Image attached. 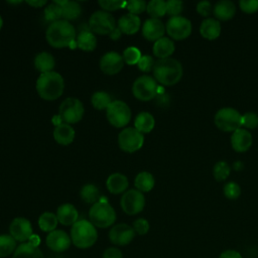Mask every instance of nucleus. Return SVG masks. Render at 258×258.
I'll return each instance as SVG.
<instances>
[{"mask_svg":"<svg viewBox=\"0 0 258 258\" xmlns=\"http://www.w3.org/2000/svg\"><path fill=\"white\" fill-rule=\"evenodd\" d=\"M45 37L47 42L55 48L73 47V44H76V29L69 21L60 19L49 24L46 29Z\"/></svg>","mask_w":258,"mask_h":258,"instance_id":"1","label":"nucleus"},{"mask_svg":"<svg viewBox=\"0 0 258 258\" xmlns=\"http://www.w3.org/2000/svg\"><path fill=\"white\" fill-rule=\"evenodd\" d=\"M153 76L158 83L172 86L181 79L182 66L179 60L172 57L158 59L153 67Z\"/></svg>","mask_w":258,"mask_h":258,"instance_id":"2","label":"nucleus"},{"mask_svg":"<svg viewBox=\"0 0 258 258\" xmlns=\"http://www.w3.org/2000/svg\"><path fill=\"white\" fill-rule=\"evenodd\" d=\"M64 89L62 77L55 72L41 74L36 81V91L40 98L46 101L58 99Z\"/></svg>","mask_w":258,"mask_h":258,"instance_id":"3","label":"nucleus"},{"mask_svg":"<svg viewBox=\"0 0 258 258\" xmlns=\"http://www.w3.org/2000/svg\"><path fill=\"white\" fill-rule=\"evenodd\" d=\"M71 239L76 247L80 249H88L92 247L98 239L96 227L87 220L77 221L72 226Z\"/></svg>","mask_w":258,"mask_h":258,"instance_id":"4","label":"nucleus"},{"mask_svg":"<svg viewBox=\"0 0 258 258\" xmlns=\"http://www.w3.org/2000/svg\"><path fill=\"white\" fill-rule=\"evenodd\" d=\"M90 222L99 228H108L112 226L116 221V213L113 207L103 201H99L94 204L89 211Z\"/></svg>","mask_w":258,"mask_h":258,"instance_id":"5","label":"nucleus"},{"mask_svg":"<svg viewBox=\"0 0 258 258\" xmlns=\"http://www.w3.org/2000/svg\"><path fill=\"white\" fill-rule=\"evenodd\" d=\"M215 124L222 131L234 132L241 128L242 115L234 108L225 107L216 113Z\"/></svg>","mask_w":258,"mask_h":258,"instance_id":"6","label":"nucleus"},{"mask_svg":"<svg viewBox=\"0 0 258 258\" xmlns=\"http://www.w3.org/2000/svg\"><path fill=\"white\" fill-rule=\"evenodd\" d=\"M106 116L111 125L117 128L124 127L131 119V110L123 101H113L106 110Z\"/></svg>","mask_w":258,"mask_h":258,"instance_id":"7","label":"nucleus"},{"mask_svg":"<svg viewBox=\"0 0 258 258\" xmlns=\"http://www.w3.org/2000/svg\"><path fill=\"white\" fill-rule=\"evenodd\" d=\"M115 24V18L107 11H96L89 19V29L100 35L110 34L116 28Z\"/></svg>","mask_w":258,"mask_h":258,"instance_id":"8","label":"nucleus"},{"mask_svg":"<svg viewBox=\"0 0 258 258\" xmlns=\"http://www.w3.org/2000/svg\"><path fill=\"white\" fill-rule=\"evenodd\" d=\"M158 92V86L155 79L144 75L135 80L132 86L134 97L140 101H149L153 99Z\"/></svg>","mask_w":258,"mask_h":258,"instance_id":"9","label":"nucleus"},{"mask_svg":"<svg viewBox=\"0 0 258 258\" xmlns=\"http://www.w3.org/2000/svg\"><path fill=\"white\" fill-rule=\"evenodd\" d=\"M85 113L82 102L77 98H67L59 107V117L67 124L78 123Z\"/></svg>","mask_w":258,"mask_h":258,"instance_id":"10","label":"nucleus"},{"mask_svg":"<svg viewBox=\"0 0 258 258\" xmlns=\"http://www.w3.org/2000/svg\"><path fill=\"white\" fill-rule=\"evenodd\" d=\"M144 143V136L137 129L129 127L123 129L118 135L119 147L125 152H135L139 150Z\"/></svg>","mask_w":258,"mask_h":258,"instance_id":"11","label":"nucleus"},{"mask_svg":"<svg viewBox=\"0 0 258 258\" xmlns=\"http://www.w3.org/2000/svg\"><path fill=\"white\" fill-rule=\"evenodd\" d=\"M165 29L170 37L176 40H181L190 34L191 22L189 19L180 15L172 16L167 20Z\"/></svg>","mask_w":258,"mask_h":258,"instance_id":"12","label":"nucleus"},{"mask_svg":"<svg viewBox=\"0 0 258 258\" xmlns=\"http://www.w3.org/2000/svg\"><path fill=\"white\" fill-rule=\"evenodd\" d=\"M120 205L127 215H136L143 210L145 206V198L138 189H129L122 196Z\"/></svg>","mask_w":258,"mask_h":258,"instance_id":"13","label":"nucleus"},{"mask_svg":"<svg viewBox=\"0 0 258 258\" xmlns=\"http://www.w3.org/2000/svg\"><path fill=\"white\" fill-rule=\"evenodd\" d=\"M135 237L133 227L127 224H117L111 228L109 232L110 241L117 246H126L132 242Z\"/></svg>","mask_w":258,"mask_h":258,"instance_id":"14","label":"nucleus"},{"mask_svg":"<svg viewBox=\"0 0 258 258\" xmlns=\"http://www.w3.org/2000/svg\"><path fill=\"white\" fill-rule=\"evenodd\" d=\"M10 235L18 242L26 243L33 235L31 223L25 218H15L9 226Z\"/></svg>","mask_w":258,"mask_h":258,"instance_id":"15","label":"nucleus"},{"mask_svg":"<svg viewBox=\"0 0 258 258\" xmlns=\"http://www.w3.org/2000/svg\"><path fill=\"white\" fill-rule=\"evenodd\" d=\"M124 66L123 56L118 52L110 51L105 53L100 60V69L106 75H116L118 74Z\"/></svg>","mask_w":258,"mask_h":258,"instance_id":"16","label":"nucleus"},{"mask_svg":"<svg viewBox=\"0 0 258 258\" xmlns=\"http://www.w3.org/2000/svg\"><path fill=\"white\" fill-rule=\"evenodd\" d=\"M45 242L50 250L54 252H63L70 248L72 239L64 231L54 230L47 235Z\"/></svg>","mask_w":258,"mask_h":258,"instance_id":"17","label":"nucleus"},{"mask_svg":"<svg viewBox=\"0 0 258 258\" xmlns=\"http://www.w3.org/2000/svg\"><path fill=\"white\" fill-rule=\"evenodd\" d=\"M164 32L165 26L163 22L158 18H149L144 22L142 26L143 36L150 41H156L163 37Z\"/></svg>","mask_w":258,"mask_h":258,"instance_id":"18","label":"nucleus"},{"mask_svg":"<svg viewBox=\"0 0 258 258\" xmlns=\"http://www.w3.org/2000/svg\"><path fill=\"white\" fill-rule=\"evenodd\" d=\"M231 144L233 149L238 152L247 151L252 145V135L248 130L239 128L233 132L231 136Z\"/></svg>","mask_w":258,"mask_h":258,"instance_id":"19","label":"nucleus"},{"mask_svg":"<svg viewBox=\"0 0 258 258\" xmlns=\"http://www.w3.org/2000/svg\"><path fill=\"white\" fill-rule=\"evenodd\" d=\"M141 25L139 16L131 13L122 15L118 20V28L122 33L125 34H135Z\"/></svg>","mask_w":258,"mask_h":258,"instance_id":"20","label":"nucleus"},{"mask_svg":"<svg viewBox=\"0 0 258 258\" xmlns=\"http://www.w3.org/2000/svg\"><path fill=\"white\" fill-rule=\"evenodd\" d=\"M78 211L72 204H63L58 207L56 218L63 226H73L78 221Z\"/></svg>","mask_w":258,"mask_h":258,"instance_id":"21","label":"nucleus"},{"mask_svg":"<svg viewBox=\"0 0 258 258\" xmlns=\"http://www.w3.org/2000/svg\"><path fill=\"white\" fill-rule=\"evenodd\" d=\"M54 140L60 145H69L74 141L75 130L67 123L58 124L53 130Z\"/></svg>","mask_w":258,"mask_h":258,"instance_id":"22","label":"nucleus"},{"mask_svg":"<svg viewBox=\"0 0 258 258\" xmlns=\"http://www.w3.org/2000/svg\"><path fill=\"white\" fill-rule=\"evenodd\" d=\"M174 42L168 37H161L153 44V54L159 59L169 57L174 51Z\"/></svg>","mask_w":258,"mask_h":258,"instance_id":"23","label":"nucleus"},{"mask_svg":"<svg viewBox=\"0 0 258 258\" xmlns=\"http://www.w3.org/2000/svg\"><path fill=\"white\" fill-rule=\"evenodd\" d=\"M200 32L202 36H204L207 39H210V40L215 39L221 33V24L215 18H211V17L206 18L201 23Z\"/></svg>","mask_w":258,"mask_h":258,"instance_id":"24","label":"nucleus"},{"mask_svg":"<svg viewBox=\"0 0 258 258\" xmlns=\"http://www.w3.org/2000/svg\"><path fill=\"white\" fill-rule=\"evenodd\" d=\"M213 11L218 19L229 20L235 15L236 7L231 0H221L215 4Z\"/></svg>","mask_w":258,"mask_h":258,"instance_id":"25","label":"nucleus"},{"mask_svg":"<svg viewBox=\"0 0 258 258\" xmlns=\"http://www.w3.org/2000/svg\"><path fill=\"white\" fill-rule=\"evenodd\" d=\"M128 184L129 182L127 177L122 173H113L107 178L106 181L108 190L114 195L124 192L125 189L128 187Z\"/></svg>","mask_w":258,"mask_h":258,"instance_id":"26","label":"nucleus"},{"mask_svg":"<svg viewBox=\"0 0 258 258\" xmlns=\"http://www.w3.org/2000/svg\"><path fill=\"white\" fill-rule=\"evenodd\" d=\"M54 3L58 4L61 7L62 11V18L63 20H75L78 17H80L82 13V7L81 5L76 1H54Z\"/></svg>","mask_w":258,"mask_h":258,"instance_id":"27","label":"nucleus"},{"mask_svg":"<svg viewBox=\"0 0 258 258\" xmlns=\"http://www.w3.org/2000/svg\"><path fill=\"white\" fill-rule=\"evenodd\" d=\"M77 46L85 51H92L97 46V38L91 30H82L76 40Z\"/></svg>","mask_w":258,"mask_h":258,"instance_id":"28","label":"nucleus"},{"mask_svg":"<svg viewBox=\"0 0 258 258\" xmlns=\"http://www.w3.org/2000/svg\"><path fill=\"white\" fill-rule=\"evenodd\" d=\"M12 258H44V256L38 247L26 242L17 246Z\"/></svg>","mask_w":258,"mask_h":258,"instance_id":"29","label":"nucleus"},{"mask_svg":"<svg viewBox=\"0 0 258 258\" xmlns=\"http://www.w3.org/2000/svg\"><path fill=\"white\" fill-rule=\"evenodd\" d=\"M155 125V120L154 117L148 113V112H141L139 113L134 121V128L137 129L139 132L143 133H148L150 132Z\"/></svg>","mask_w":258,"mask_h":258,"instance_id":"30","label":"nucleus"},{"mask_svg":"<svg viewBox=\"0 0 258 258\" xmlns=\"http://www.w3.org/2000/svg\"><path fill=\"white\" fill-rule=\"evenodd\" d=\"M54 63L55 61L53 56L46 51L40 52L36 54L34 57V66L36 70L41 72V74L52 72V69L54 68Z\"/></svg>","mask_w":258,"mask_h":258,"instance_id":"31","label":"nucleus"},{"mask_svg":"<svg viewBox=\"0 0 258 258\" xmlns=\"http://www.w3.org/2000/svg\"><path fill=\"white\" fill-rule=\"evenodd\" d=\"M154 183H155V180L153 175L147 171H142L138 173L134 180V184L136 188L141 192L151 190L154 186Z\"/></svg>","mask_w":258,"mask_h":258,"instance_id":"32","label":"nucleus"},{"mask_svg":"<svg viewBox=\"0 0 258 258\" xmlns=\"http://www.w3.org/2000/svg\"><path fill=\"white\" fill-rule=\"evenodd\" d=\"M58 220L56 218V215L50 212H45L40 215L38 219V226L41 231L43 232H52L55 230L57 226Z\"/></svg>","mask_w":258,"mask_h":258,"instance_id":"33","label":"nucleus"},{"mask_svg":"<svg viewBox=\"0 0 258 258\" xmlns=\"http://www.w3.org/2000/svg\"><path fill=\"white\" fill-rule=\"evenodd\" d=\"M16 248V240L11 235H0V258L11 255L15 252Z\"/></svg>","mask_w":258,"mask_h":258,"instance_id":"34","label":"nucleus"},{"mask_svg":"<svg viewBox=\"0 0 258 258\" xmlns=\"http://www.w3.org/2000/svg\"><path fill=\"white\" fill-rule=\"evenodd\" d=\"M81 199L87 204H96L100 200V192L96 185L92 183H88L84 185L81 189Z\"/></svg>","mask_w":258,"mask_h":258,"instance_id":"35","label":"nucleus"},{"mask_svg":"<svg viewBox=\"0 0 258 258\" xmlns=\"http://www.w3.org/2000/svg\"><path fill=\"white\" fill-rule=\"evenodd\" d=\"M147 13L151 18L162 17L166 13V2L163 0H151L146 6Z\"/></svg>","mask_w":258,"mask_h":258,"instance_id":"36","label":"nucleus"},{"mask_svg":"<svg viewBox=\"0 0 258 258\" xmlns=\"http://www.w3.org/2000/svg\"><path fill=\"white\" fill-rule=\"evenodd\" d=\"M91 103L93 105V107L97 110H104L110 106V104L112 103L111 101V97L108 93L106 92H96L95 94H93L92 98H91Z\"/></svg>","mask_w":258,"mask_h":258,"instance_id":"37","label":"nucleus"},{"mask_svg":"<svg viewBox=\"0 0 258 258\" xmlns=\"http://www.w3.org/2000/svg\"><path fill=\"white\" fill-rule=\"evenodd\" d=\"M230 172H231V167L225 160L218 161L213 168V173L217 180L226 179L229 176Z\"/></svg>","mask_w":258,"mask_h":258,"instance_id":"38","label":"nucleus"},{"mask_svg":"<svg viewBox=\"0 0 258 258\" xmlns=\"http://www.w3.org/2000/svg\"><path fill=\"white\" fill-rule=\"evenodd\" d=\"M44 16H45V19L48 21L55 22L60 20V18L62 17L61 7L58 4L52 2L44 9Z\"/></svg>","mask_w":258,"mask_h":258,"instance_id":"39","label":"nucleus"},{"mask_svg":"<svg viewBox=\"0 0 258 258\" xmlns=\"http://www.w3.org/2000/svg\"><path fill=\"white\" fill-rule=\"evenodd\" d=\"M141 56L142 55H141L140 50L135 46L127 47L123 52V59L129 66L137 64Z\"/></svg>","mask_w":258,"mask_h":258,"instance_id":"40","label":"nucleus"},{"mask_svg":"<svg viewBox=\"0 0 258 258\" xmlns=\"http://www.w3.org/2000/svg\"><path fill=\"white\" fill-rule=\"evenodd\" d=\"M241 194L240 185L235 181H229L224 186V195L231 200L237 199Z\"/></svg>","mask_w":258,"mask_h":258,"instance_id":"41","label":"nucleus"},{"mask_svg":"<svg viewBox=\"0 0 258 258\" xmlns=\"http://www.w3.org/2000/svg\"><path fill=\"white\" fill-rule=\"evenodd\" d=\"M146 6L147 4L143 0H131L126 4V8L128 9L129 13L135 15L142 13L144 10H146Z\"/></svg>","mask_w":258,"mask_h":258,"instance_id":"42","label":"nucleus"},{"mask_svg":"<svg viewBox=\"0 0 258 258\" xmlns=\"http://www.w3.org/2000/svg\"><path fill=\"white\" fill-rule=\"evenodd\" d=\"M183 9V2L180 0H169L166 2V13L172 16H178Z\"/></svg>","mask_w":258,"mask_h":258,"instance_id":"43","label":"nucleus"},{"mask_svg":"<svg viewBox=\"0 0 258 258\" xmlns=\"http://www.w3.org/2000/svg\"><path fill=\"white\" fill-rule=\"evenodd\" d=\"M242 125L249 129H254L258 126V114L255 112H247L242 115Z\"/></svg>","mask_w":258,"mask_h":258,"instance_id":"44","label":"nucleus"},{"mask_svg":"<svg viewBox=\"0 0 258 258\" xmlns=\"http://www.w3.org/2000/svg\"><path fill=\"white\" fill-rule=\"evenodd\" d=\"M99 5L105 10V11H114L123 7H126L127 2L125 1H108V0H100Z\"/></svg>","mask_w":258,"mask_h":258,"instance_id":"45","label":"nucleus"},{"mask_svg":"<svg viewBox=\"0 0 258 258\" xmlns=\"http://www.w3.org/2000/svg\"><path fill=\"white\" fill-rule=\"evenodd\" d=\"M154 60L152 58V56L148 55V54H144L140 57L137 66H138V69L144 73H147L151 70H153V67H154Z\"/></svg>","mask_w":258,"mask_h":258,"instance_id":"46","label":"nucleus"},{"mask_svg":"<svg viewBox=\"0 0 258 258\" xmlns=\"http://www.w3.org/2000/svg\"><path fill=\"white\" fill-rule=\"evenodd\" d=\"M133 229L138 235H145L149 231V223L143 218H139L134 221Z\"/></svg>","mask_w":258,"mask_h":258,"instance_id":"47","label":"nucleus"},{"mask_svg":"<svg viewBox=\"0 0 258 258\" xmlns=\"http://www.w3.org/2000/svg\"><path fill=\"white\" fill-rule=\"evenodd\" d=\"M239 5L241 10L247 13H254L258 11V0H240Z\"/></svg>","mask_w":258,"mask_h":258,"instance_id":"48","label":"nucleus"},{"mask_svg":"<svg viewBox=\"0 0 258 258\" xmlns=\"http://www.w3.org/2000/svg\"><path fill=\"white\" fill-rule=\"evenodd\" d=\"M197 11L202 15V16H209L211 11H212V4L210 1L204 0L200 1L197 4Z\"/></svg>","mask_w":258,"mask_h":258,"instance_id":"49","label":"nucleus"},{"mask_svg":"<svg viewBox=\"0 0 258 258\" xmlns=\"http://www.w3.org/2000/svg\"><path fill=\"white\" fill-rule=\"evenodd\" d=\"M102 258H123V255L117 247H110L104 251Z\"/></svg>","mask_w":258,"mask_h":258,"instance_id":"50","label":"nucleus"},{"mask_svg":"<svg viewBox=\"0 0 258 258\" xmlns=\"http://www.w3.org/2000/svg\"><path fill=\"white\" fill-rule=\"evenodd\" d=\"M219 258H242V256L235 250H226L220 255Z\"/></svg>","mask_w":258,"mask_h":258,"instance_id":"51","label":"nucleus"},{"mask_svg":"<svg viewBox=\"0 0 258 258\" xmlns=\"http://www.w3.org/2000/svg\"><path fill=\"white\" fill-rule=\"evenodd\" d=\"M26 3L32 7H35V8H39V7H42L43 5L46 4V1L45 0H36V1H26Z\"/></svg>","mask_w":258,"mask_h":258,"instance_id":"52","label":"nucleus"},{"mask_svg":"<svg viewBox=\"0 0 258 258\" xmlns=\"http://www.w3.org/2000/svg\"><path fill=\"white\" fill-rule=\"evenodd\" d=\"M121 30L118 28V27H116L110 34H109V36H110V38L111 39H113V40H117V39H119L120 38V36H121Z\"/></svg>","mask_w":258,"mask_h":258,"instance_id":"53","label":"nucleus"},{"mask_svg":"<svg viewBox=\"0 0 258 258\" xmlns=\"http://www.w3.org/2000/svg\"><path fill=\"white\" fill-rule=\"evenodd\" d=\"M28 243H30L31 245H33V246H35V247H38V245H39V243H40V239H39L38 236L32 235V236L30 237V239L28 240Z\"/></svg>","mask_w":258,"mask_h":258,"instance_id":"54","label":"nucleus"},{"mask_svg":"<svg viewBox=\"0 0 258 258\" xmlns=\"http://www.w3.org/2000/svg\"><path fill=\"white\" fill-rule=\"evenodd\" d=\"M234 168H235L236 170H240V169H242V168H243V163H242L240 160L236 161V162L234 163Z\"/></svg>","mask_w":258,"mask_h":258,"instance_id":"55","label":"nucleus"},{"mask_svg":"<svg viewBox=\"0 0 258 258\" xmlns=\"http://www.w3.org/2000/svg\"><path fill=\"white\" fill-rule=\"evenodd\" d=\"M2 25H3V19H2V17L0 16V29L2 28Z\"/></svg>","mask_w":258,"mask_h":258,"instance_id":"56","label":"nucleus"},{"mask_svg":"<svg viewBox=\"0 0 258 258\" xmlns=\"http://www.w3.org/2000/svg\"><path fill=\"white\" fill-rule=\"evenodd\" d=\"M9 3H11V4H17V3H21V1H16V2H13V1H8Z\"/></svg>","mask_w":258,"mask_h":258,"instance_id":"57","label":"nucleus"}]
</instances>
